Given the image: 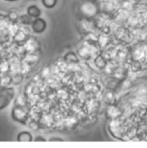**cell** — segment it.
<instances>
[{"label":"cell","instance_id":"cell-1","mask_svg":"<svg viewBox=\"0 0 147 148\" xmlns=\"http://www.w3.org/2000/svg\"><path fill=\"white\" fill-rule=\"evenodd\" d=\"M46 28V23L42 19H37L33 23V29L37 33H41Z\"/></svg>","mask_w":147,"mask_h":148},{"label":"cell","instance_id":"cell-2","mask_svg":"<svg viewBox=\"0 0 147 148\" xmlns=\"http://www.w3.org/2000/svg\"><path fill=\"white\" fill-rule=\"evenodd\" d=\"M17 139H18L19 141H31L32 137H31V135L30 134V133L22 132V133L19 134Z\"/></svg>","mask_w":147,"mask_h":148},{"label":"cell","instance_id":"cell-3","mask_svg":"<svg viewBox=\"0 0 147 148\" xmlns=\"http://www.w3.org/2000/svg\"><path fill=\"white\" fill-rule=\"evenodd\" d=\"M7 1H15V0H7Z\"/></svg>","mask_w":147,"mask_h":148}]
</instances>
